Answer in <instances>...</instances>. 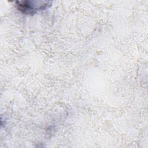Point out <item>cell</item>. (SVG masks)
<instances>
[{
  "mask_svg": "<svg viewBox=\"0 0 148 148\" xmlns=\"http://www.w3.org/2000/svg\"><path fill=\"white\" fill-rule=\"evenodd\" d=\"M15 3L18 10L27 14H33L51 5L50 2L42 1H17Z\"/></svg>",
  "mask_w": 148,
  "mask_h": 148,
  "instance_id": "1",
  "label": "cell"
}]
</instances>
